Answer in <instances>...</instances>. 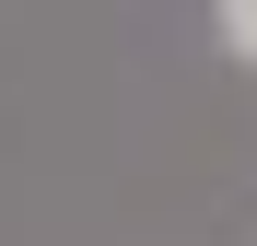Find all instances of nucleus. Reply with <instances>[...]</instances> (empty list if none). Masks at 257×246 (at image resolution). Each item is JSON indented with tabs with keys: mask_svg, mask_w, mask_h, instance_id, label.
Returning <instances> with one entry per match:
<instances>
[{
	"mask_svg": "<svg viewBox=\"0 0 257 246\" xmlns=\"http://www.w3.org/2000/svg\"><path fill=\"white\" fill-rule=\"evenodd\" d=\"M210 24H222V47L257 70V0H210Z\"/></svg>",
	"mask_w": 257,
	"mask_h": 246,
	"instance_id": "obj_1",
	"label": "nucleus"
}]
</instances>
